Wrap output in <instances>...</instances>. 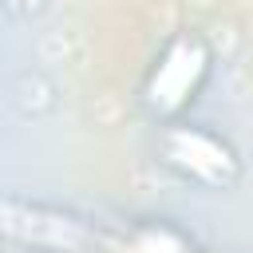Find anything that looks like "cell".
Here are the masks:
<instances>
[{
  "label": "cell",
  "instance_id": "cell-2",
  "mask_svg": "<svg viewBox=\"0 0 253 253\" xmlns=\"http://www.w3.org/2000/svg\"><path fill=\"white\" fill-rule=\"evenodd\" d=\"M158 158L186 182H198L206 190H233L241 178V158L237 150L194 123H166L158 134Z\"/></svg>",
  "mask_w": 253,
  "mask_h": 253
},
{
  "label": "cell",
  "instance_id": "cell-3",
  "mask_svg": "<svg viewBox=\"0 0 253 253\" xmlns=\"http://www.w3.org/2000/svg\"><path fill=\"white\" fill-rule=\"evenodd\" d=\"M4 225H8L12 237H20L28 245H40V249H67V253H75L87 241V233H83V225L75 217L47 213V210H36V206H16V202H8Z\"/></svg>",
  "mask_w": 253,
  "mask_h": 253
},
{
  "label": "cell",
  "instance_id": "cell-5",
  "mask_svg": "<svg viewBox=\"0 0 253 253\" xmlns=\"http://www.w3.org/2000/svg\"><path fill=\"white\" fill-rule=\"evenodd\" d=\"M43 4H47V0H8V8H12L16 16H36Z\"/></svg>",
  "mask_w": 253,
  "mask_h": 253
},
{
  "label": "cell",
  "instance_id": "cell-4",
  "mask_svg": "<svg viewBox=\"0 0 253 253\" xmlns=\"http://www.w3.org/2000/svg\"><path fill=\"white\" fill-rule=\"evenodd\" d=\"M126 253H194V245L166 225H138L130 233Z\"/></svg>",
  "mask_w": 253,
  "mask_h": 253
},
{
  "label": "cell",
  "instance_id": "cell-1",
  "mask_svg": "<svg viewBox=\"0 0 253 253\" xmlns=\"http://www.w3.org/2000/svg\"><path fill=\"white\" fill-rule=\"evenodd\" d=\"M213 71V47L202 32H178L158 59L150 63L146 79H142V107L150 119L162 123H178L202 95V87L210 83Z\"/></svg>",
  "mask_w": 253,
  "mask_h": 253
}]
</instances>
